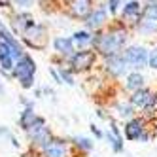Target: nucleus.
<instances>
[{"mask_svg":"<svg viewBox=\"0 0 157 157\" xmlns=\"http://www.w3.org/2000/svg\"><path fill=\"white\" fill-rule=\"evenodd\" d=\"M36 116H34V112H32L30 108H27L25 112H23V116H21V127H23V129H32V127H34V123H36Z\"/></svg>","mask_w":157,"mask_h":157,"instance_id":"12","label":"nucleus"},{"mask_svg":"<svg viewBox=\"0 0 157 157\" xmlns=\"http://www.w3.org/2000/svg\"><path fill=\"white\" fill-rule=\"evenodd\" d=\"M34 61H32L30 57H21L15 64V76L21 80V83H23V87H30L32 85V78H34Z\"/></svg>","mask_w":157,"mask_h":157,"instance_id":"2","label":"nucleus"},{"mask_svg":"<svg viewBox=\"0 0 157 157\" xmlns=\"http://www.w3.org/2000/svg\"><path fill=\"white\" fill-rule=\"evenodd\" d=\"M123 42H125V34L123 32H112V34H104V36H100L97 40V46L98 49L106 53V55H116L117 49L123 46Z\"/></svg>","mask_w":157,"mask_h":157,"instance_id":"1","label":"nucleus"},{"mask_svg":"<svg viewBox=\"0 0 157 157\" xmlns=\"http://www.w3.org/2000/svg\"><path fill=\"white\" fill-rule=\"evenodd\" d=\"M74 42L78 44V46H85V44H89V42H93V38L87 34V32H76L74 34Z\"/></svg>","mask_w":157,"mask_h":157,"instance_id":"16","label":"nucleus"},{"mask_svg":"<svg viewBox=\"0 0 157 157\" xmlns=\"http://www.w3.org/2000/svg\"><path fill=\"white\" fill-rule=\"evenodd\" d=\"M91 131H93V132H95V134H97V136H100V131H98V129H97V127H95V125H93V127H91Z\"/></svg>","mask_w":157,"mask_h":157,"instance_id":"25","label":"nucleus"},{"mask_svg":"<svg viewBox=\"0 0 157 157\" xmlns=\"http://www.w3.org/2000/svg\"><path fill=\"white\" fill-rule=\"evenodd\" d=\"M150 98H151V97H150V91H148V89H136V93L132 95L131 102H132L134 106H146Z\"/></svg>","mask_w":157,"mask_h":157,"instance_id":"11","label":"nucleus"},{"mask_svg":"<svg viewBox=\"0 0 157 157\" xmlns=\"http://www.w3.org/2000/svg\"><path fill=\"white\" fill-rule=\"evenodd\" d=\"M61 80H63V82H66V83H70V85L74 83V82H72V78L68 76V72H64V70L61 72Z\"/></svg>","mask_w":157,"mask_h":157,"instance_id":"22","label":"nucleus"},{"mask_svg":"<svg viewBox=\"0 0 157 157\" xmlns=\"http://www.w3.org/2000/svg\"><path fill=\"white\" fill-rule=\"evenodd\" d=\"M125 61L132 68H142L148 63V53H146L144 48H129L125 51Z\"/></svg>","mask_w":157,"mask_h":157,"instance_id":"3","label":"nucleus"},{"mask_svg":"<svg viewBox=\"0 0 157 157\" xmlns=\"http://www.w3.org/2000/svg\"><path fill=\"white\" fill-rule=\"evenodd\" d=\"M64 155H66V150L61 140H53L46 146V157H64Z\"/></svg>","mask_w":157,"mask_h":157,"instance_id":"7","label":"nucleus"},{"mask_svg":"<svg viewBox=\"0 0 157 157\" xmlns=\"http://www.w3.org/2000/svg\"><path fill=\"white\" fill-rule=\"evenodd\" d=\"M91 12V0H70V13L74 17H85Z\"/></svg>","mask_w":157,"mask_h":157,"instance_id":"5","label":"nucleus"},{"mask_svg":"<svg viewBox=\"0 0 157 157\" xmlns=\"http://www.w3.org/2000/svg\"><path fill=\"white\" fill-rule=\"evenodd\" d=\"M106 21V12L104 10H97L95 13H91L89 15V19H87V27H91V29H98L100 25H102Z\"/></svg>","mask_w":157,"mask_h":157,"instance_id":"10","label":"nucleus"},{"mask_svg":"<svg viewBox=\"0 0 157 157\" xmlns=\"http://www.w3.org/2000/svg\"><path fill=\"white\" fill-rule=\"evenodd\" d=\"M13 2H15L17 6H30L32 0H13Z\"/></svg>","mask_w":157,"mask_h":157,"instance_id":"23","label":"nucleus"},{"mask_svg":"<svg viewBox=\"0 0 157 157\" xmlns=\"http://www.w3.org/2000/svg\"><path fill=\"white\" fill-rule=\"evenodd\" d=\"M142 83H144V78L138 72H134V74H131L127 78V89H140Z\"/></svg>","mask_w":157,"mask_h":157,"instance_id":"14","label":"nucleus"},{"mask_svg":"<svg viewBox=\"0 0 157 157\" xmlns=\"http://www.w3.org/2000/svg\"><path fill=\"white\" fill-rule=\"evenodd\" d=\"M125 64H127L125 57H117V55H112V57L106 61V68H108V72H112L114 76H119V74L125 72V68H127Z\"/></svg>","mask_w":157,"mask_h":157,"instance_id":"6","label":"nucleus"},{"mask_svg":"<svg viewBox=\"0 0 157 157\" xmlns=\"http://www.w3.org/2000/svg\"><path fill=\"white\" fill-rule=\"evenodd\" d=\"M142 17H144V21H155L157 23V4L146 6V10L142 12Z\"/></svg>","mask_w":157,"mask_h":157,"instance_id":"15","label":"nucleus"},{"mask_svg":"<svg viewBox=\"0 0 157 157\" xmlns=\"http://www.w3.org/2000/svg\"><path fill=\"white\" fill-rule=\"evenodd\" d=\"M148 63H150V66H151V68H157V48H155V49L150 53Z\"/></svg>","mask_w":157,"mask_h":157,"instance_id":"19","label":"nucleus"},{"mask_svg":"<svg viewBox=\"0 0 157 157\" xmlns=\"http://www.w3.org/2000/svg\"><path fill=\"white\" fill-rule=\"evenodd\" d=\"M138 17H140V4L138 2H129L125 6V10H123V19L134 23V21H138Z\"/></svg>","mask_w":157,"mask_h":157,"instance_id":"9","label":"nucleus"},{"mask_svg":"<svg viewBox=\"0 0 157 157\" xmlns=\"http://www.w3.org/2000/svg\"><path fill=\"white\" fill-rule=\"evenodd\" d=\"M117 110H119V116H121V117H129V116L132 114L131 106H127V104H119V106H117Z\"/></svg>","mask_w":157,"mask_h":157,"instance_id":"18","label":"nucleus"},{"mask_svg":"<svg viewBox=\"0 0 157 157\" xmlns=\"http://www.w3.org/2000/svg\"><path fill=\"white\" fill-rule=\"evenodd\" d=\"M108 6H110V12H114V10L117 8V0H110V2H108Z\"/></svg>","mask_w":157,"mask_h":157,"instance_id":"24","label":"nucleus"},{"mask_svg":"<svg viewBox=\"0 0 157 157\" xmlns=\"http://www.w3.org/2000/svg\"><path fill=\"white\" fill-rule=\"evenodd\" d=\"M2 61V66H4V70H10V68H13L12 66V57H4V59H0Z\"/></svg>","mask_w":157,"mask_h":157,"instance_id":"21","label":"nucleus"},{"mask_svg":"<svg viewBox=\"0 0 157 157\" xmlns=\"http://www.w3.org/2000/svg\"><path fill=\"white\" fill-rule=\"evenodd\" d=\"M76 144L80 146V148H83V150H89V148H91V142H89L87 138H76Z\"/></svg>","mask_w":157,"mask_h":157,"instance_id":"20","label":"nucleus"},{"mask_svg":"<svg viewBox=\"0 0 157 157\" xmlns=\"http://www.w3.org/2000/svg\"><path fill=\"white\" fill-rule=\"evenodd\" d=\"M55 49H57L59 53H63V55L72 53V40H68V38H57V40H55Z\"/></svg>","mask_w":157,"mask_h":157,"instance_id":"13","label":"nucleus"},{"mask_svg":"<svg viewBox=\"0 0 157 157\" xmlns=\"http://www.w3.org/2000/svg\"><path fill=\"white\" fill-rule=\"evenodd\" d=\"M32 25H34V23H32L30 15H27V13H25V15H19V17H17V27H19V29H27V27L30 29Z\"/></svg>","mask_w":157,"mask_h":157,"instance_id":"17","label":"nucleus"},{"mask_svg":"<svg viewBox=\"0 0 157 157\" xmlns=\"http://www.w3.org/2000/svg\"><path fill=\"white\" fill-rule=\"evenodd\" d=\"M95 63V51H78L72 57V66L76 70H87Z\"/></svg>","mask_w":157,"mask_h":157,"instance_id":"4","label":"nucleus"},{"mask_svg":"<svg viewBox=\"0 0 157 157\" xmlns=\"http://www.w3.org/2000/svg\"><path fill=\"white\" fill-rule=\"evenodd\" d=\"M8 2H10V0H0V4H2V6H8Z\"/></svg>","mask_w":157,"mask_h":157,"instance_id":"26","label":"nucleus"},{"mask_svg":"<svg viewBox=\"0 0 157 157\" xmlns=\"http://www.w3.org/2000/svg\"><path fill=\"white\" fill-rule=\"evenodd\" d=\"M125 136L129 140H136L142 136V123L138 119H132L127 123V127H125Z\"/></svg>","mask_w":157,"mask_h":157,"instance_id":"8","label":"nucleus"}]
</instances>
